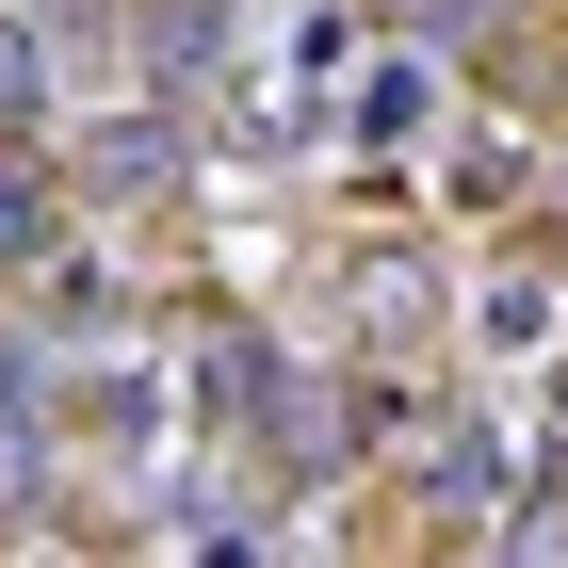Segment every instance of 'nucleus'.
Returning a JSON list of instances; mask_svg holds the SVG:
<instances>
[{"mask_svg":"<svg viewBox=\"0 0 568 568\" xmlns=\"http://www.w3.org/2000/svg\"><path fill=\"white\" fill-rule=\"evenodd\" d=\"M33 227H49V212H33V179L0 163V261H17V244H33Z\"/></svg>","mask_w":568,"mask_h":568,"instance_id":"1","label":"nucleus"},{"mask_svg":"<svg viewBox=\"0 0 568 568\" xmlns=\"http://www.w3.org/2000/svg\"><path fill=\"white\" fill-rule=\"evenodd\" d=\"M17 98H33V33H0V114H17Z\"/></svg>","mask_w":568,"mask_h":568,"instance_id":"2","label":"nucleus"}]
</instances>
